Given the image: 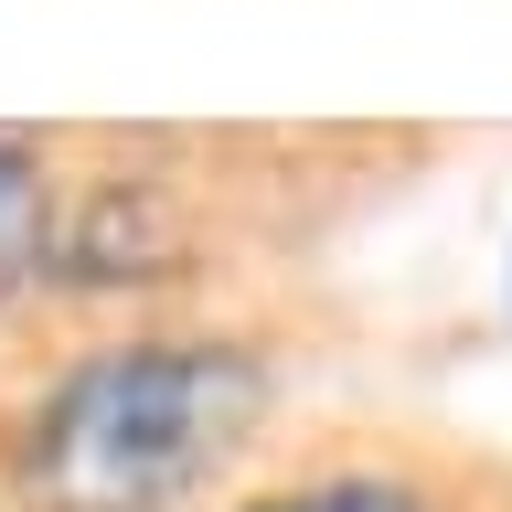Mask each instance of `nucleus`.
<instances>
[{
	"instance_id": "f257e3e1",
	"label": "nucleus",
	"mask_w": 512,
	"mask_h": 512,
	"mask_svg": "<svg viewBox=\"0 0 512 512\" xmlns=\"http://www.w3.org/2000/svg\"><path fill=\"white\" fill-rule=\"evenodd\" d=\"M267 374L235 342H96L32 406L22 491L43 512H160L224 459Z\"/></svg>"
},
{
	"instance_id": "f03ea898",
	"label": "nucleus",
	"mask_w": 512,
	"mask_h": 512,
	"mask_svg": "<svg viewBox=\"0 0 512 512\" xmlns=\"http://www.w3.org/2000/svg\"><path fill=\"white\" fill-rule=\"evenodd\" d=\"M171 256H182V246H171V214H160L150 192L107 182V192H86V214H64L54 278H86V288H139V278H160Z\"/></svg>"
},
{
	"instance_id": "7ed1b4c3",
	"label": "nucleus",
	"mask_w": 512,
	"mask_h": 512,
	"mask_svg": "<svg viewBox=\"0 0 512 512\" xmlns=\"http://www.w3.org/2000/svg\"><path fill=\"white\" fill-rule=\"evenodd\" d=\"M54 246H64V214H54V182H43V150L0 139V299L54 278Z\"/></svg>"
},
{
	"instance_id": "20e7f679",
	"label": "nucleus",
	"mask_w": 512,
	"mask_h": 512,
	"mask_svg": "<svg viewBox=\"0 0 512 512\" xmlns=\"http://www.w3.org/2000/svg\"><path fill=\"white\" fill-rule=\"evenodd\" d=\"M235 512H427V491L406 480H374V470H342V480H288V491H256Z\"/></svg>"
},
{
	"instance_id": "39448f33",
	"label": "nucleus",
	"mask_w": 512,
	"mask_h": 512,
	"mask_svg": "<svg viewBox=\"0 0 512 512\" xmlns=\"http://www.w3.org/2000/svg\"><path fill=\"white\" fill-rule=\"evenodd\" d=\"M502 299H512V246H502Z\"/></svg>"
}]
</instances>
